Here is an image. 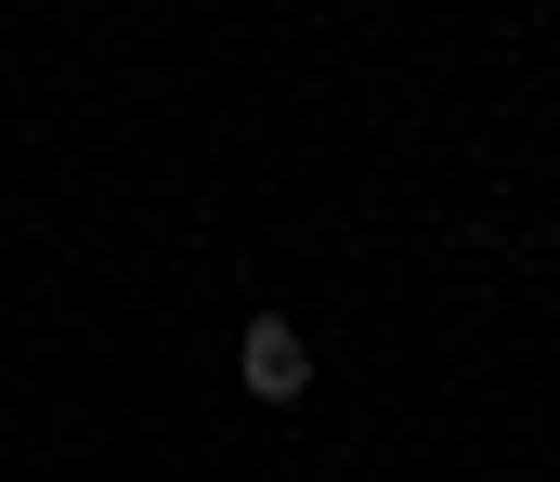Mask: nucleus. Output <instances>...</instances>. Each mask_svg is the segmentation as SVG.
Masks as SVG:
<instances>
[{
    "instance_id": "f257e3e1",
    "label": "nucleus",
    "mask_w": 560,
    "mask_h": 482,
    "mask_svg": "<svg viewBox=\"0 0 560 482\" xmlns=\"http://www.w3.org/2000/svg\"><path fill=\"white\" fill-rule=\"evenodd\" d=\"M248 391H261V404H300V391H313V339H300L287 314L248 326Z\"/></svg>"
}]
</instances>
